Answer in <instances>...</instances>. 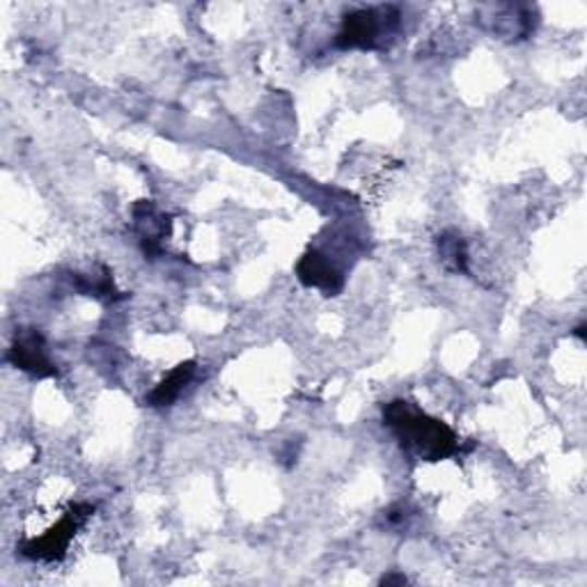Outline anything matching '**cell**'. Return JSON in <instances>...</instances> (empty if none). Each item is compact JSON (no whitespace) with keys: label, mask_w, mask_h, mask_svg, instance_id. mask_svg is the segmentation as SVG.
Masks as SVG:
<instances>
[{"label":"cell","mask_w":587,"mask_h":587,"mask_svg":"<svg viewBox=\"0 0 587 587\" xmlns=\"http://www.w3.org/2000/svg\"><path fill=\"white\" fill-rule=\"evenodd\" d=\"M381 583L383 585H388V583H406V576H386Z\"/></svg>","instance_id":"10"},{"label":"cell","mask_w":587,"mask_h":587,"mask_svg":"<svg viewBox=\"0 0 587 587\" xmlns=\"http://www.w3.org/2000/svg\"><path fill=\"white\" fill-rule=\"evenodd\" d=\"M136 234L147 257L161 255V242L170 232V216H166L151 200H140L132 209Z\"/></svg>","instance_id":"6"},{"label":"cell","mask_w":587,"mask_h":587,"mask_svg":"<svg viewBox=\"0 0 587 587\" xmlns=\"http://www.w3.org/2000/svg\"><path fill=\"white\" fill-rule=\"evenodd\" d=\"M296 276L306 288L321 290L323 294H329V296L342 292V288H344L342 271L331 262L329 255H323L319 250H308L298 259Z\"/></svg>","instance_id":"5"},{"label":"cell","mask_w":587,"mask_h":587,"mask_svg":"<svg viewBox=\"0 0 587 587\" xmlns=\"http://www.w3.org/2000/svg\"><path fill=\"white\" fill-rule=\"evenodd\" d=\"M193 375H195V363L193 360L180 363L155 390H151L149 398H147L149 406L163 408V406L175 404L180 400V395L184 393V388L191 383Z\"/></svg>","instance_id":"7"},{"label":"cell","mask_w":587,"mask_h":587,"mask_svg":"<svg viewBox=\"0 0 587 587\" xmlns=\"http://www.w3.org/2000/svg\"><path fill=\"white\" fill-rule=\"evenodd\" d=\"M74 282L76 288L88 294V296H103V298H115V288H113V278L108 271H103L101 276H83V273H76L74 276Z\"/></svg>","instance_id":"9"},{"label":"cell","mask_w":587,"mask_h":587,"mask_svg":"<svg viewBox=\"0 0 587 587\" xmlns=\"http://www.w3.org/2000/svg\"><path fill=\"white\" fill-rule=\"evenodd\" d=\"M93 512H95V507L88 503L72 505V510L64 514L51 530H47L37 539L26 541L24 547H21V553L30 560H39V562L62 560L64 553H68V549H70L76 530L93 516Z\"/></svg>","instance_id":"3"},{"label":"cell","mask_w":587,"mask_h":587,"mask_svg":"<svg viewBox=\"0 0 587 587\" xmlns=\"http://www.w3.org/2000/svg\"><path fill=\"white\" fill-rule=\"evenodd\" d=\"M398 8H363L346 14L342 28L335 37L338 49H363L372 51L383 47L388 37H393L400 28Z\"/></svg>","instance_id":"2"},{"label":"cell","mask_w":587,"mask_h":587,"mask_svg":"<svg viewBox=\"0 0 587 587\" xmlns=\"http://www.w3.org/2000/svg\"><path fill=\"white\" fill-rule=\"evenodd\" d=\"M383 423L395 433L402 450L423 462H441L462 450L456 433L441 420L427 416L411 402L395 400L386 404Z\"/></svg>","instance_id":"1"},{"label":"cell","mask_w":587,"mask_h":587,"mask_svg":"<svg viewBox=\"0 0 587 587\" xmlns=\"http://www.w3.org/2000/svg\"><path fill=\"white\" fill-rule=\"evenodd\" d=\"M8 363H12L14 367L24 369V372L33 375V377H56L58 367L51 363L49 354H47V344L45 338H41L35 329H24L19 331L10 352H8Z\"/></svg>","instance_id":"4"},{"label":"cell","mask_w":587,"mask_h":587,"mask_svg":"<svg viewBox=\"0 0 587 587\" xmlns=\"http://www.w3.org/2000/svg\"><path fill=\"white\" fill-rule=\"evenodd\" d=\"M439 255L441 262L456 273H468V250H466V242L456 234V232H448L443 236H439Z\"/></svg>","instance_id":"8"}]
</instances>
